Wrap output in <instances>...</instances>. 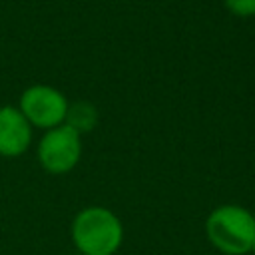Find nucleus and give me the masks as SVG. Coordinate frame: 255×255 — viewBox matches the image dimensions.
Listing matches in <instances>:
<instances>
[{
	"instance_id": "obj_1",
	"label": "nucleus",
	"mask_w": 255,
	"mask_h": 255,
	"mask_svg": "<svg viewBox=\"0 0 255 255\" xmlns=\"http://www.w3.org/2000/svg\"><path fill=\"white\" fill-rule=\"evenodd\" d=\"M70 237L80 255H114L124 243V225L112 209L90 205L74 215Z\"/></svg>"
},
{
	"instance_id": "obj_2",
	"label": "nucleus",
	"mask_w": 255,
	"mask_h": 255,
	"mask_svg": "<svg viewBox=\"0 0 255 255\" xmlns=\"http://www.w3.org/2000/svg\"><path fill=\"white\" fill-rule=\"evenodd\" d=\"M205 235L223 255H247L255 241V215L243 205H219L205 219Z\"/></svg>"
},
{
	"instance_id": "obj_3",
	"label": "nucleus",
	"mask_w": 255,
	"mask_h": 255,
	"mask_svg": "<svg viewBox=\"0 0 255 255\" xmlns=\"http://www.w3.org/2000/svg\"><path fill=\"white\" fill-rule=\"evenodd\" d=\"M68 98L54 86L48 84H34L28 86L18 102V110L30 122L32 128L52 129L66 122L68 114Z\"/></svg>"
},
{
	"instance_id": "obj_4",
	"label": "nucleus",
	"mask_w": 255,
	"mask_h": 255,
	"mask_svg": "<svg viewBox=\"0 0 255 255\" xmlns=\"http://www.w3.org/2000/svg\"><path fill=\"white\" fill-rule=\"evenodd\" d=\"M36 155L48 173L64 175L72 171L82 157V135L66 124L46 129L40 137Z\"/></svg>"
},
{
	"instance_id": "obj_5",
	"label": "nucleus",
	"mask_w": 255,
	"mask_h": 255,
	"mask_svg": "<svg viewBox=\"0 0 255 255\" xmlns=\"http://www.w3.org/2000/svg\"><path fill=\"white\" fill-rule=\"evenodd\" d=\"M32 126L16 106H0V155L18 157L32 143Z\"/></svg>"
},
{
	"instance_id": "obj_6",
	"label": "nucleus",
	"mask_w": 255,
	"mask_h": 255,
	"mask_svg": "<svg viewBox=\"0 0 255 255\" xmlns=\"http://www.w3.org/2000/svg\"><path fill=\"white\" fill-rule=\"evenodd\" d=\"M66 126H70L72 129H76L80 135L92 131L98 124V110L94 104L90 102H74L68 106V114H66Z\"/></svg>"
},
{
	"instance_id": "obj_7",
	"label": "nucleus",
	"mask_w": 255,
	"mask_h": 255,
	"mask_svg": "<svg viewBox=\"0 0 255 255\" xmlns=\"http://www.w3.org/2000/svg\"><path fill=\"white\" fill-rule=\"evenodd\" d=\"M223 4L231 14L239 18L255 16V0H223Z\"/></svg>"
},
{
	"instance_id": "obj_8",
	"label": "nucleus",
	"mask_w": 255,
	"mask_h": 255,
	"mask_svg": "<svg viewBox=\"0 0 255 255\" xmlns=\"http://www.w3.org/2000/svg\"><path fill=\"white\" fill-rule=\"evenodd\" d=\"M251 255H255V241H253V247H251V251H249Z\"/></svg>"
}]
</instances>
